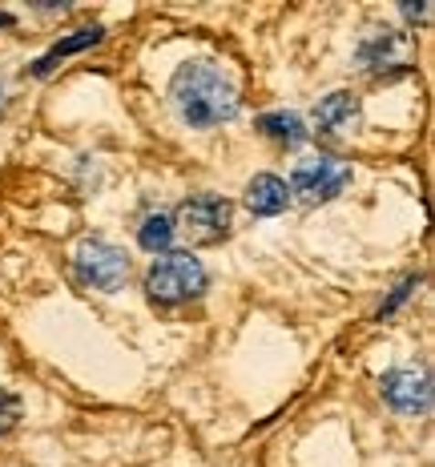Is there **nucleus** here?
I'll return each mask as SVG.
<instances>
[{
  "label": "nucleus",
  "instance_id": "f257e3e1",
  "mask_svg": "<svg viewBox=\"0 0 435 467\" xmlns=\"http://www.w3.org/2000/svg\"><path fill=\"white\" fill-rule=\"evenodd\" d=\"M170 101L190 130H214L238 113V93L214 61H186L170 81Z\"/></svg>",
  "mask_w": 435,
  "mask_h": 467
},
{
  "label": "nucleus",
  "instance_id": "f03ea898",
  "mask_svg": "<svg viewBox=\"0 0 435 467\" xmlns=\"http://www.w3.org/2000/svg\"><path fill=\"white\" fill-rule=\"evenodd\" d=\"M206 266L190 254H161L153 258V266L145 270V295L150 303L158 306H178V303H190L206 290Z\"/></svg>",
  "mask_w": 435,
  "mask_h": 467
},
{
  "label": "nucleus",
  "instance_id": "7ed1b4c3",
  "mask_svg": "<svg viewBox=\"0 0 435 467\" xmlns=\"http://www.w3.org/2000/svg\"><path fill=\"white\" fill-rule=\"evenodd\" d=\"M73 275L81 286L113 295V290H121L125 278H129V258H125L121 246H113V242H105V238H81L73 250Z\"/></svg>",
  "mask_w": 435,
  "mask_h": 467
},
{
  "label": "nucleus",
  "instance_id": "20e7f679",
  "mask_svg": "<svg viewBox=\"0 0 435 467\" xmlns=\"http://www.w3.org/2000/svg\"><path fill=\"white\" fill-rule=\"evenodd\" d=\"M234 226V206L218 193H193L178 206V218H173V234H186V242L193 246H214L222 242Z\"/></svg>",
  "mask_w": 435,
  "mask_h": 467
},
{
  "label": "nucleus",
  "instance_id": "39448f33",
  "mask_svg": "<svg viewBox=\"0 0 435 467\" xmlns=\"http://www.w3.org/2000/svg\"><path fill=\"white\" fill-rule=\"evenodd\" d=\"M351 182V165L338 161V158H311V161H298L295 173H290V193L306 206H323V202H335L338 193L347 190Z\"/></svg>",
  "mask_w": 435,
  "mask_h": 467
},
{
  "label": "nucleus",
  "instance_id": "423d86ee",
  "mask_svg": "<svg viewBox=\"0 0 435 467\" xmlns=\"http://www.w3.org/2000/svg\"><path fill=\"white\" fill-rule=\"evenodd\" d=\"M411 61V36L399 28H367V36L359 41V69L387 77V73H403Z\"/></svg>",
  "mask_w": 435,
  "mask_h": 467
},
{
  "label": "nucleus",
  "instance_id": "0eeeda50",
  "mask_svg": "<svg viewBox=\"0 0 435 467\" xmlns=\"http://www.w3.org/2000/svg\"><path fill=\"white\" fill-rule=\"evenodd\" d=\"M379 391L399 415H428L431 411V375L423 367H395L379 379Z\"/></svg>",
  "mask_w": 435,
  "mask_h": 467
},
{
  "label": "nucleus",
  "instance_id": "6e6552de",
  "mask_svg": "<svg viewBox=\"0 0 435 467\" xmlns=\"http://www.w3.org/2000/svg\"><path fill=\"white\" fill-rule=\"evenodd\" d=\"M359 117H363L359 97L338 89V93H326L323 101L315 105V130L323 133V138H343V133H351L355 125H359Z\"/></svg>",
  "mask_w": 435,
  "mask_h": 467
},
{
  "label": "nucleus",
  "instance_id": "1a4fd4ad",
  "mask_svg": "<svg viewBox=\"0 0 435 467\" xmlns=\"http://www.w3.org/2000/svg\"><path fill=\"white\" fill-rule=\"evenodd\" d=\"M242 206L254 213V218H274V213H283L290 206V190L274 173H258L246 186V193H242Z\"/></svg>",
  "mask_w": 435,
  "mask_h": 467
},
{
  "label": "nucleus",
  "instance_id": "9d476101",
  "mask_svg": "<svg viewBox=\"0 0 435 467\" xmlns=\"http://www.w3.org/2000/svg\"><path fill=\"white\" fill-rule=\"evenodd\" d=\"M105 36V28L101 25H93V28H77L73 36H65V41H57L53 48H48V53L41 57V61L33 65V77H48L57 69V65L65 61V57H73V53H81V48H89V45H97Z\"/></svg>",
  "mask_w": 435,
  "mask_h": 467
},
{
  "label": "nucleus",
  "instance_id": "9b49d317",
  "mask_svg": "<svg viewBox=\"0 0 435 467\" xmlns=\"http://www.w3.org/2000/svg\"><path fill=\"white\" fill-rule=\"evenodd\" d=\"M258 133L278 145H303L311 138V130L303 125V117L298 113H286V109H274V113H263L258 117Z\"/></svg>",
  "mask_w": 435,
  "mask_h": 467
},
{
  "label": "nucleus",
  "instance_id": "f8f14e48",
  "mask_svg": "<svg viewBox=\"0 0 435 467\" xmlns=\"http://www.w3.org/2000/svg\"><path fill=\"white\" fill-rule=\"evenodd\" d=\"M138 242H141V250H150V254H166L170 242H173V218L170 213H150L138 230Z\"/></svg>",
  "mask_w": 435,
  "mask_h": 467
},
{
  "label": "nucleus",
  "instance_id": "ddd939ff",
  "mask_svg": "<svg viewBox=\"0 0 435 467\" xmlns=\"http://www.w3.org/2000/svg\"><path fill=\"white\" fill-rule=\"evenodd\" d=\"M16 423H21V399H16L13 391H0V440L13 435Z\"/></svg>",
  "mask_w": 435,
  "mask_h": 467
},
{
  "label": "nucleus",
  "instance_id": "4468645a",
  "mask_svg": "<svg viewBox=\"0 0 435 467\" xmlns=\"http://www.w3.org/2000/svg\"><path fill=\"white\" fill-rule=\"evenodd\" d=\"M415 286H419V278H415V275H411V278H403V282H399V286H395V290H391V298H387V303L379 306V318H387V315H395V310H399V306H403V303H408V298H411V290H415Z\"/></svg>",
  "mask_w": 435,
  "mask_h": 467
},
{
  "label": "nucleus",
  "instance_id": "2eb2a0df",
  "mask_svg": "<svg viewBox=\"0 0 435 467\" xmlns=\"http://www.w3.org/2000/svg\"><path fill=\"white\" fill-rule=\"evenodd\" d=\"M403 16H411V21H428V8H419V5H403Z\"/></svg>",
  "mask_w": 435,
  "mask_h": 467
},
{
  "label": "nucleus",
  "instance_id": "dca6fc26",
  "mask_svg": "<svg viewBox=\"0 0 435 467\" xmlns=\"http://www.w3.org/2000/svg\"><path fill=\"white\" fill-rule=\"evenodd\" d=\"M0 25H13V16H8V13H0Z\"/></svg>",
  "mask_w": 435,
  "mask_h": 467
},
{
  "label": "nucleus",
  "instance_id": "f3484780",
  "mask_svg": "<svg viewBox=\"0 0 435 467\" xmlns=\"http://www.w3.org/2000/svg\"><path fill=\"white\" fill-rule=\"evenodd\" d=\"M0 101H5V85H0Z\"/></svg>",
  "mask_w": 435,
  "mask_h": 467
}]
</instances>
